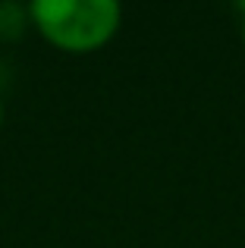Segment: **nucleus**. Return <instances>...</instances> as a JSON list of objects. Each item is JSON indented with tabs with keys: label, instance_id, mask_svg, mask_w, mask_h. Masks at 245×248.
Segmentation results:
<instances>
[{
	"label": "nucleus",
	"instance_id": "obj_1",
	"mask_svg": "<svg viewBox=\"0 0 245 248\" xmlns=\"http://www.w3.org/2000/svg\"><path fill=\"white\" fill-rule=\"evenodd\" d=\"M31 29L63 54H94L117 38L122 6L117 0H35Z\"/></svg>",
	"mask_w": 245,
	"mask_h": 248
},
{
	"label": "nucleus",
	"instance_id": "obj_2",
	"mask_svg": "<svg viewBox=\"0 0 245 248\" xmlns=\"http://www.w3.org/2000/svg\"><path fill=\"white\" fill-rule=\"evenodd\" d=\"M29 29H31L29 6L16 3V0H3L0 3V41H19Z\"/></svg>",
	"mask_w": 245,
	"mask_h": 248
},
{
	"label": "nucleus",
	"instance_id": "obj_3",
	"mask_svg": "<svg viewBox=\"0 0 245 248\" xmlns=\"http://www.w3.org/2000/svg\"><path fill=\"white\" fill-rule=\"evenodd\" d=\"M239 13H242V22H239V29H242V44H245V3H239Z\"/></svg>",
	"mask_w": 245,
	"mask_h": 248
},
{
	"label": "nucleus",
	"instance_id": "obj_4",
	"mask_svg": "<svg viewBox=\"0 0 245 248\" xmlns=\"http://www.w3.org/2000/svg\"><path fill=\"white\" fill-rule=\"evenodd\" d=\"M0 129H3V101H0Z\"/></svg>",
	"mask_w": 245,
	"mask_h": 248
}]
</instances>
